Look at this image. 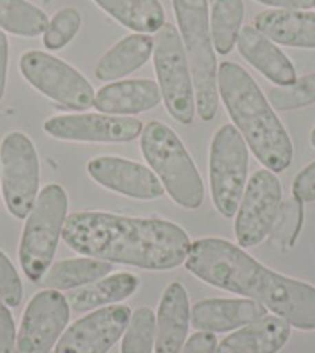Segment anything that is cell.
<instances>
[{
  "mask_svg": "<svg viewBox=\"0 0 315 353\" xmlns=\"http://www.w3.org/2000/svg\"><path fill=\"white\" fill-rule=\"evenodd\" d=\"M23 298V285L17 270L6 254L0 250V304L19 307Z\"/></svg>",
  "mask_w": 315,
  "mask_h": 353,
  "instance_id": "1f68e13d",
  "label": "cell"
},
{
  "mask_svg": "<svg viewBox=\"0 0 315 353\" xmlns=\"http://www.w3.org/2000/svg\"><path fill=\"white\" fill-rule=\"evenodd\" d=\"M0 185L11 216L27 219L39 195V159L22 132H11L0 144Z\"/></svg>",
  "mask_w": 315,
  "mask_h": 353,
  "instance_id": "9c48e42d",
  "label": "cell"
},
{
  "mask_svg": "<svg viewBox=\"0 0 315 353\" xmlns=\"http://www.w3.org/2000/svg\"><path fill=\"white\" fill-rule=\"evenodd\" d=\"M269 103L274 105V109L281 112L297 110L315 104V73L306 74L291 85L272 88L269 93Z\"/></svg>",
  "mask_w": 315,
  "mask_h": 353,
  "instance_id": "f546056e",
  "label": "cell"
},
{
  "mask_svg": "<svg viewBox=\"0 0 315 353\" xmlns=\"http://www.w3.org/2000/svg\"><path fill=\"white\" fill-rule=\"evenodd\" d=\"M22 77L36 90L73 110H87L94 105L91 84L76 68L54 56L31 50L19 61Z\"/></svg>",
  "mask_w": 315,
  "mask_h": 353,
  "instance_id": "30bf717a",
  "label": "cell"
},
{
  "mask_svg": "<svg viewBox=\"0 0 315 353\" xmlns=\"http://www.w3.org/2000/svg\"><path fill=\"white\" fill-rule=\"evenodd\" d=\"M153 67L167 112L181 124H192L197 110L191 65L180 31L164 23L156 33Z\"/></svg>",
  "mask_w": 315,
  "mask_h": 353,
  "instance_id": "52a82bcc",
  "label": "cell"
},
{
  "mask_svg": "<svg viewBox=\"0 0 315 353\" xmlns=\"http://www.w3.org/2000/svg\"><path fill=\"white\" fill-rule=\"evenodd\" d=\"M217 81L226 110L258 161L272 172L286 171L294 159L292 141L254 78L226 61L219 64Z\"/></svg>",
  "mask_w": 315,
  "mask_h": 353,
  "instance_id": "3957f363",
  "label": "cell"
},
{
  "mask_svg": "<svg viewBox=\"0 0 315 353\" xmlns=\"http://www.w3.org/2000/svg\"><path fill=\"white\" fill-rule=\"evenodd\" d=\"M142 129L140 119L107 113H67L43 123V130L53 138L84 143H129L136 140Z\"/></svg>",
  "mask_w": 315,
  "mask_h": 353,
  "instance_id": "4fadbf2b",
  "label": "cell"
},
{
  "mask_svg": "<svg viewBox=\"0 0 315 353\" xmlns=\"http://www.w3.org/2000/svg\"><path fill=\"white\" fill-rule=\"evenodd\" d=\"M70 321V304L58 290H43L28 302L14 353H50Z\"/></svg>",
  "mask_w": 315,
  "mask_h": 353,
  "instance_id": "7c38bea8",
  "label": "cell"
},
{
  "mask_svg": "<svg viewBox=\"0 0 315 353\" xmlns=\"http://www.w3.org/2000/svg\"><path fill=\"white\" fill-rule=\"evenodd\" d=\"M176 22L191 65L197 112L203 121H212L218 110V65L210 39L209 2L172 0Z\"/></svg>",
  "mask_w": 315,
  "mask_h": 353,
  "instance_id": "5b68a950",
  "label": "cell"
},
{
  "mask_svg": "<svg viewBox=\"0 0 315 353\" xmlns=\"http://www.w3.org/2000/svg\"><path fill=\"white\" fill-rule=\"evenodd\" d=\"M281 183L269 169L250 176L239 201L235 236L241 248H252L270 236L281 208Z\"/></svg>",
  "mask_w": 315,
  "mask_h": 353,
  "instance_id": "8fae6325",
  "label": "cell"
},
{
  "mask_svg": "<svg viewBox=\"0 0 315 353\" xmlns=\"http://www.w3.org/2000/svg\"><path fill=\"white\" fill-rule=\"evenodd\" d=\"M8 56H10L8 39H6L3 30H0V101H2L5 94L6 72H8Z\"/></svg>",
  "mask_w": 315,
  "mask_h": 353,
  "instance_id": "d590c367",
  "label": "cell"
},
{
  "mask_svg": "<svg viewBox=\"0 0 315 353\" xmlns=\"http://www.w3.org/2000/svg\"><path fill=\"white\" fill-rule=\"evenodd\" d=\"M303 201L291 197L281 203L280 212L276 216L274 228L270 231L272 241L280 248H291L297 242L301 226H303Z\"/></svg>",
  "mask_w": 315,
  "mask_h": 353,
  "instance_id": "f1b7e54d",
  "label": "cell"
},
{
  "mask_svg": "<svg viewBox=\"0 0 315 353\" xmlns=\"http://www.w3.org/2000/svg\"><path fill=\"white\" fill-rule=\"evenodd\" d=\"M268 6H275L279 10H309L315 6V0H257Z\"/></svg>",
  "mask_w": 315,
  "mask_h": 353,
  "instance_id": "8d00e7d4",
  "label": "cell"
},
{
  "mask_svg": "<svg viewBox=\"0 0 315 353\" xmlns=\"http://www.w3.org/2000/svg\"><path fill=\"white\" fill-rule=\"evenodd\" d=\"M249 154L243 135L232 124L219 128L210 144V194L217 211L232 219L238 211L248 180Z\"/></svg>",
  "mask_w": 315,
  "mask_h": 353,
  "instance_id": "ba28073f",
  "label": "cell"
},
{
  "mask_svg": "<svg viewBox=\"0 0 315 353\" xmlns=\"http://www.w3.org/2000/svg\"><path fill=\"white\" fill-rule=\"evenodd\" d=\"M68 212V195L61 185H48L28 214L19 247V262L31 282H39L58 250Z\"/></svg>",
  "mask_w": 315,
  "mask_h": 353,
  "instance_id": "8992f818",
  "label": "cell"
},
{
  "mask_svg": "<svg viewBox=\"0 0 315 353\" xmlns=\"http://www.w3.org/2000/svg\"><path fill=\"white\" fill-rule=\"evenodd\" d=\"M155 41L147 34H130L113 46L96 65V78L104 83L127 77L141 68L153 54Z\"/></svg>",
  "mask_w": 315,
  "mask_h": 353,
  "instance_id": "7402d4cb",
  "label": "cell"
},
{
  "mask_svg": "<svg viewBox=\"0 0 315 353\" xmlns=\"http://www.w3.org/2000/svg\"><path fill=\"white\" fill-rule=\"evenodd\" d=\"M93 2L124 27L136 33H158L166 23V12L160 0H93Z\"/></svg>",
  "mask_w": 315,
  "mask_h": 353,
  "instance_id": "cb8c5ba5",
  "label": "cell"
},
{
  "mask_svg": "<svg viewBox=\"0 0 315 353\" xmlns=\"http://www.w3.org/2000/svg\"><path fill=\"white\" fill-rule=\"evenodd\" d=\"M292 194L303 203L315 201V161L297 174L292 183Z\"/></svg>",
  "mask_w": 315,
  "mask_h": 353,
  "instance_id": "d6a6232c",
  "label": "cell"
},
{
  "mask_svg": "<svg viewBox=\"0 0 315 353\" xmlns=\"http://www.w3.org/2000/svg\"><path fill=\"white\" fill-rule=\"evenodd\" d=\"M48 17L36 5L27 0H0V30L23 37H36L45 33Z\"/></svg>",
  "mask_w": 315,
  "mask_h": 353,
  "instance_id": "4316f807",
  "label": "cell"
},
{
  "mask_svg": "<svg viewBox=\"0 0 315 353\" xmlns=\"http://www.w3.org/2000/svg\"><path fill=\"white\" fill-rule=\"evenodd\" d=\"M82 17L76 8L67 6L56 12L43 33V46L50 50H61L70 43L80 28Z\"/></svg>",
  "mask_w": 315,
  "mask_h": 353,
  "instance_id": "4dcf8cb0",
  "label": "cell"
},
{
  "mask_svg": "<svg viewBox=\"0 0 315 353\" xmlns=\"http://www.w3.org/2000/svg\"><path fill=\"white\" fill-rule=\"evenodd\" d=\"M141 152L176 205L198 210L204 185L180 137L160 121H150L141 134Z\"/></svg>",
  "mask_w": 315,
  "mask_h": 353,
  "instance_id": "277c9868",
  "label": "cell"
},
{
  "mask_svg": "<svg viewBox=\"0 0 315 353\" xmlns=\"http://www.w3.org/2000/svg\"><path fill=\"white\" fill-rule=\"evenodd\" d=\"M131 318L127 305H109L68 327L54 353H107L122 336Z\"/></svg>",
  "mask_w": 315,
  "mask_h": 353,
  "instance_id": "5bb4252c",
  "label": "cell"
},
{
  "mask_svg": "<svg viewBox=\"0 0 315 353\" xmlns=\"http://www.w3.org/2000/svg\"><path fill=\"white\" fill-rule=\"evenodd\" d=\"M244 19L243 0H215L210 16L212 46L219 54H229L235 47Z\"/></svg>",
  "mask_w": 315,
  "mask_h": 353,
  "instance_id": "484cf974",
  "label": "cell"
},
{
  "mask_svg": "<svg viewBox=\"0 0 315 353\" xmlns=\"http://www.w3.org/2000/svg\"><path fill=\"white\" fill-rule=\"evenodd\" d=\"M268 314V308L254 299H204L193 305L191 323L199 332L224 333L248 325Z\"/></svg>",
  "mask_w": 315,
  "mask_h": 353,
  "instance_id": "2e32d148",
  "label": "cell"
},
{
  "mask_svg": "<svg viewBox=\"0 0 315 353\" xmlns=\"http://www.w3.org/2000/svg\"><path fill=\"white\" fill-rule=\"evenodd\" d=\"M138 287H140V277L122 271V273L105 276L96 282L79 287L67 294V301L74 312H90L96 310L98 307L115 304V302L130 298Z\"/></svg>",
  "mask_w": 315,
  "mask_h": 353,
  "instance_id": "603a6c76",
  "label": "cell"
},
{
  "mask_svg": "<svg viewBox=\"0 0 315 353\" xmlns=\"http://www.w3.org/2000/svg\"><path fill=\"white\" fill-rule=\"evenodd\" d=\"M191 324V304L182 283L173 282L164 290L156 316L155 353H180L186 344Z\"/></svg>",
  "mask_w": 315,
  "mask_h": 353,
  "instance_id": "e0dca14e",
  "label": "cell"
},
{
  "mask_svg": "<svg viewBox=\"0 0 315 353\" xmlns=\"http://www.w3.org/2000/svg\"><path fill=\"white\" fill-rule=\"evenodd\" d=\"M156 341V316L152 308H136L122 338L121 353H152Z\"/></svg>",
  "mask_w": 315,
  "mask_h": 353,
  "instance_id": "83f0119b",
  "label": "cell"
},
{
  "mask_svg": "<svg viewBox=\"0 0 315 353\" xmlns=\"http://www.w3.org/2000/svg\"><path fill=\"white\" fill-rule=\"evenodd\" d=\"M62 239L79 254L150 271L180 267L192 247L187 232L169 220L99 211L68 216Z\"/></svg>",
  "mask_w": 315,
  "mask_h": 353,
  "instance_id": "6da1fadb",
  "label": "cell"
},
{
  "mask_svg": "<svg viewBox=\"0 0 315 353\" xmlns=\"http://www.w3.org/2000/svg\"><path fill=\"white\" fill-rule=\"evenodd\" d=\"M87 171L100 186L130 199L155 200L166 191L152 169L121 157H96L88 161Z\"/></svg>",
  "mask_w": 315,
  "mask_h": 353,
  "instance_id": "9a60e30c",
  "label": "cell"
},
{
  "mask_svg": "<svg viewBox=\"0 0 315 353\" xmlns=\"http://www.w3.org/2000/svg\"><path fill=\"white\" fill-rule=\"evenodd\" d=\"M311 144H312V148H315V128L311 132Z\"/></svg>",
  "mask_w": 315,
  "mask_h": 353,
  "instance_id": "74e56055",
  "label": "cell"
},
{
  "mask_svg": "<svg viewBox=\"0 0 315 353\" xmlns=\"http://www.w3.org/2000/svg\"><path fill=\"white\" fill-rule=\"evenodd\" d=\"M162 101L160 85L152 79H127L104 85L94 97L100 113L116 117L152 110Z\"/></svg>",
  "mask_w": 315,
  "mask_h": 353,
  "instance_id": "d6986e66",
  "label": "cell"
},
{
  "mask_svg": "<svg viewBox=\"0 0 315 353\" xmlns=\"http://www.w3.org/2000/svg\"><path fill=\"white\" fill-rule=\"evenodd\" d=\"M237 47L239 54L272 83L286 87L297 81V72L287 56L255 27L241 28Z\"/></svg>",
  "mask_w": 315,
  "mask_h": 353,
  "instance_id": "ac0fdd59",
  "label": "cell"
},
{
  "mask_svg": "<svg viewBox=\"0 0 315 353\" xmlns=\"http://www.w3.org/2000/svg\"><path fill=\"white\" fill-rule=\"evenodd\" d=\"M255 28L281 46L315 48V12L300 10L263 11L255 17Z\"/></svg>",
  "mask_w": 315,
  "mask_h": 353,
  "instance_id": "44dd1931",
  "label": "cell"
},
{
  "mask_svg": "<svg viewBox=\"0 0 315 353\" xmlns=\"http://www.w3.org/2000/svg\"><path fill=\"white\" fill-rule=\"evenodd\" d=\"M111 263L94 257H76L56 262L37 282L52 290H72L88 285L111 273Z\"/></svg>",
  "mask_w": 315,
  "mask_h": 353,
  "instance_id": "d4e9b609",
  "label": "cell"
},
{
  "mask_svg": "<svg viewBox=\"0 0 315 353\" xmlns=\"http://www.w3.org/2000/svg\"><path fill=\"white\" fill-rule=\"evenodd\" d=\"M16 325L8 307L0 304V353H14Z\"/></svg>",
  "mask_w": 315,
  "mask_h": 353,
  "instance_id": "836d02e7",
  "label": "cell"
},
{
  "mask_svg": "<svg viewBox=\"0 0 315 353\" xmlns=\"http://www.w3.org/2000/svg\"><path fill=\"white\" fill-rule=\"evenodd\" d=\"M186 268L209 285L260 302L295 329L315 330V287L275 273L229 241H195Z\"/></svg>",
  "mask_w": 315,
  "mask_h": 353,
  "instance_id": "7a4b0ae2",
  "label": "cell"
},
{
  "mask_svg": "<svg viewBox=\"0 0 315 353\" xmlns=\"http://www.w3.org/2000/svg\"><path fill=\"white\" fill-rule=\"evenodd\" d=\"M291 336V325L279 316L261 319L226 336L215 353H279Z\"/></svg>",
  "mask_w": 315,
  "mask_h": 353,
  "instance_id": "ffe728a7",
  "label": "cell"
},
{
  "mask_svg": "<svg viewBox=\"0 0 315 353\" xmlns=\"http://www.w3.org/2000/svg\"><path fill=\"white\" fill-rule=\"evenodd\" d=\"M218 339L210 332H198L187 339L180 353H215Z\"/></svg>",
  "mask_w": 315,
  "mask_h": 353,
  "instance_id": "e575fe53",
  "label": "cell"
}]
</instances>
